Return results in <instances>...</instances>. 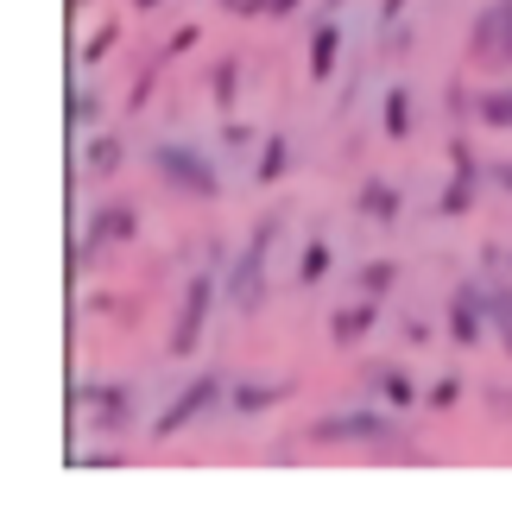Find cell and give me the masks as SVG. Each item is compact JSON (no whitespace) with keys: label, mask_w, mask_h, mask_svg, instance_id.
Returning <instances> with one entry per match:
<instances>
[{"label":"cell","mask_w":512,"mask_h":512,"mask_svg":"<svg viewBox=\"0 0 512 512\" xmlns=\"http://www.w3.org/2000/svg\"><path fill=\"white\" fill-rule=\"evenodd\" d=\"M152 171H159L177 196H196V203H215V196H222V177H215V165L196 146L159 140V146H152Z\"/></svg>","instance_id":"6da1fadb"},{"label":"cell","mask_w":512,"mask_h":512,"mask_svg":"<svg viewBox=\"0 0 512 512\" xmlns=\"http://www.w3.org/2000/svg\"><path fill=\"white\" fill-rule=\"evenodd\" d=\"M310 443H348V449H380V443H392V437H405L399 424L386 418V411H329V418H317L304 430Z\"/></svg>","instance_id":"7a4b0ae2"},{"label":"cell","mask_w":512,"mask_h":512,"mask_svg":"<svg viewBox=\"0 0 512 512\" xmlns=\"http://www.w3.org/2000/svg\"><path fill=\"white\" fill-rule=\"evenodd\" d=\"M209 310H215V279L209 272H196V279L184 285V310H177V323H171V354L184 361V354L203 348V323H209Z\"/></svg>","instance_id":"3957f363"},{"label":"cell","mask_w":512,"mask_h":512,"mask_svg":"<svg viewBox=\"0 0 512 512\" xmlns=\"http://www.w3.org/2000/svg\"><path fill=\"white\" fill-rule=\"evenodd\" d=\"M272 234H279V215H266V222L253 228V234H247L241 260H234V272H228V291H234V304H241V310H253V304H260V272H266Z\"/></svg>","instance_id":"277c9868"},{"label":"cell","mask_w":512,"mask_h":512,"mask_svg":"<svg viewBox=\"0 0 512 512\" xmlns=\"http://www.w3.org/2000/svg\"><path fill=\"white\" fill-rule=\"evenodd\" d=\"M494 329H487V285H456L449 298V342L456 348H481Z\"/></svg>","instance_id":"5b68a950"},{"label":"cell","mask_w":512,"mask_h":512,"mask_svg":"<svg viewBox=\"0 0 512 512\" xmlns=\"http://www.w3.org/2000/svg\"><path fill=\"white\" fill-rule=\"evenodd\" d=\"M222 399V380H215V373H203V380H190V392H177V399L159 411V418H152V437H177V430L184 424H196L203 418V411Z\"/></svg>","instance_id":"8992f818"},{"label":"cell","mask_w":512,"mask_h":512,"mask_svg":"<svg viewBox=\"0 0 512 512\" xmlns=\"http://www.w3.org/2000/svg\"><path fill=\"white\" fill-rule=\"evenodd\" d=\"M512 38V0H487L475 13V32H468V64H494Z\"/></svg>","instance_id":"52a82bcc"},{"label":"cell","mask_w":512,"mask_h":512,"mask_svg":"<svg viewBox=\"0 0 512 512\" xmlns=\"http://www.w3.org/2000/svg\"><path fill=\"white\" fill-rule=\"evenodd\" d=\"M133 234H140V209H133L127 196H108V203L89 209V253L95 247H121Z\"/></svg>","instance_id":"ba28073f"},{"label":"cell","mask_w":512,"mask_h":512,"mask_svg":"<svg viewBox=\"0 0 512 512\" xmlns=\"http://www.w3.org/2000/svg\"><path fill=\"white\" fill-rule=\"evenodd\" d=\"M449 159H456V177H449V190L437 196V215H468L481 196V171H475V152L468 140H449Z\"/></svg>","instance_id":"9c48e42d"},{"label":"cell","mask_w":512,"mask_h":512,"mask_svg":"<svg viewBox=\"0 0 512 512\" xmlns=\"http://www.w3.org/2000/svg\"><path fill=\"white\" fill-rule=\"evenodd\" d=\"M373 323H380V298H354V304H342L336 317H329V342L336 348H354V342H367L373 336Z\"/></svg>","instance_id":"30bf717a"},{"label":"cell","mask_w":512,"mask_h":512,"mask_svg":"<svg viewBox=\"0 0 512 512\" xmlns=\"http://www.w3.org/2000/svg\"><path fill=\"white\" fill-rule=\"evenodd\" d=\"M76 405H95V430H127L133 418L127 386H76Z\"/></svg>","instance_id":"8fae6325"},{"label":"cell","mask_w":512,"mask_h":512,"mask_svg":"<svg viewBox=\"0 0 512 512\" xmlns=\"http://www.w3.org/2000/svg\"><path fill=\"white\" fill-rule=\"evenodd\" d=\"M336 64H342V19L329 13L317 32H310V76H317V83H329V76H336Z\"/></svg>","instance_id":"7c38bea8"},{"label":"cell","mask_w":512,"mask_h":512,"mask_svg":"<svg viewBox=\"0 0 512 512\" xmlns=\"http://www.w3.org/2000/svg\"><path fill=\"white\" fill-rule=\"evenodd\" d=\"M291 392H298L291 380H247V386H234V411H247V418H253V411H272V405H285Z\"/></svg>","instance_id":"4fadbf2b"},{"label":"cell","mask_w":512,"mask_h":512,"mask_svg":"<svg viewBox=\"0 0 512 512\" xmlns=\"http://www.w3.org/2000/svg\"><path fill=\"white\" fill-rule=\"evenodd\" d=\"M367 386L380 392V399L392 405V411H405V405H418V380H411L405 367H373L367 373Z\"/></svg>","instance_id":"5bb4252c"},{"label":"cell","mask_w":512,"mask_h":512,"mask_svg":"<svg viewBox=\"0 0 512 512\" xmlns=\"http://www.w3.org/2000/svg\"><path fill=\"white\" fill-rule=\"evenodd\" d=\"M121 159H127L121 133H95V140L83 146V171L89 177H114V171H121Z\"/></svg>","instance_id":"9a60e30c"},{"label":"cell","mask_w":512,"mask_h":512,"mask_svg":"<svg viewBox=\"0 0 512 512\" xmlns=\"http://www.w3.org/2000/svg\"><path fill=\"white\" fill-rule=\"evenodd\" d=\"M380 127H386V140H411V89H405V83H392V89H386V102H380Z\"/></svg>","instance_id":"2e32d148"},{"label":"cell","mask_w":512,"mask_h":512,"mask_svg":"<svg viewBox=\"0 0 512 512\" xmlns=\"http://www.w3.org/2000/svg\"><path fill=\"white\" fill-rule=\"evenodd\" d=\"M354 209H361L367 222H392V215H399V190L373 177V184H361V190H354Z\"/></svg>","instance_id":"e0dca14e"},{"label":"cell","mask_w":512,"mask_h":512,"mask_svg":"<svg viewBox=\"0 0 512 512\" xmlns=\"http://www.w3.org/2000/svg\"><path fill=\"white\" fill-rule=\"evenodd\" d=\"M285 171H291V140H285V133H266L260 165H253V184H279Z\"/></svg>","instance_id":"ac0fdd59"},{"label":"cell","mask_w":512,"mask_h":512,"mask_svg":"<svg viewBox=\"0 0 512 512\" xmlns=\"http://www.w3.org/2000/svg\"><path fill=\"white\" fill-rule=\"evenodd\" d=\"M487 329L512 354V285H487Z\"/></svg>","instance_id":"d6986e66"},{"label":"cell","mask_w":512,"mask_h":512,"mask_svg":"<svg viewBox=\"0 0 512 512\" xmlns=\"http://www.w3.org/2000/svg\"><path fill=\"white\" fill-rule=\"evenodd\" d=\"M475 114H481V127L512 133V83H506V89H481V95H475Z\"/></svg>","instance_id":"ffe728a7"},{"label":"cell","mask_w":512,"mask_h":512,"mask_svg":"<svg viewBox=\"0 0 512 512\" xmlns=\"http://www.w3.org/2000/svg\"><path fill=\"white\" fill-rule=\"evenodd\" d=\"M329 260H336V247H329L323 234H317V241H304V253H298V285H304V291H310V285H323Z\"/></svg>","instance_id":"44dd1931"},{"label":"cell","mask_w":512,"mask_h":512,"mask_svg":"<svg viewBox=\"0 0 512 512\" xmlns=\"http://www.w3.org/2000/svg\"><path fill=\"white\" fill-rule=\"evenodd\" d=\"M209 95H215V108H234V95H241V57H222L209 70Z\"/></svg>","instance_id":"7402d4cb"},{"label":"cell","mask_w":512,"mask_h":512,"mask_svg":"<svg viewBox=\"0 0 512 512\" xmlns=\"http://www.w3.org/2000/svg\"><path fill=\"white\" fill-rule=\"evenodd\" d=\"M392 285H399V266H392V260H373V266H361V291H367V298H386Z\"/></svg>","instance_id":"603a6c76"},{"label":"cell","mask_w":512,"mask_h":512,"mask_svg":"<svg viewBox=\"0 0 512 512\" xmlns=\"http://www.w3.org/2000/svg\"><path fill=\"white\" fill-rule=\"evenodd\" d=\"M95 121H102V95H95V89H76V95H70V127L83 133V127H95Z\"/></svg>","instance_id":"cb8c5ba5"},{"label":"cell","mask_w":512,"mask_h":512,"mask_svg":"<svg viewBox=\"0 0 512 512\" xmlns=\"http://www.w3.org/2000/svg\"><path fill=\"white\" fill-rule=\"evenodd\" d=\"M456 399H462V380H456V373H443V380L424 392V405H430V411H449Z\"/></svg>","instance_id":"d4e9b609"},{"label":"cell","mask_w":512,"mask_h":512,"mask_svg":"<svg viewBox=\"0 0 512 512\" xmlns=\"http://www.w3.org/2000/svg\"><path fill=\"white\" fill-rule=\"evenodd\" d=\"M127 456L121 449H83V456H70V468H121Z\"/></svg>","instance_id":"484cf974"},{"label":"cell","mask_w":512,"mask_h":512,"mask_svg":"<svg viewBox=\"0 0 512 512\" xmlns=\"http://www.w3.org/2000/svg\"><path fill=\"white\" fill-rule=\"evenodd\" d=\"M114 38H121V26H102V32H95V38H89V51H83V64H102V57L114 51Z\"/></svg>","instance_id":"4316f807"},{"label":"cell","mask_w":512,"mask_h":512,"mask_svg":"<svg viewBox=\"0 0 512 512\" xmlns=\"http://www.w3.org/2000/svg\"><path fill=\"white\" fill-rule=\"evenodd\" d=\"M196 38H203L196 26H177V32H171V45H165V57H184V51L196 45Z\"/></svg>","instance_id":"83f0119b"},{"label":"cell","mask_w":512,"mask_h":512,"mask_svg":"<svg viewBox=\"0 0 512 512\" xmlns=\"http://www.w3.org/2000/svg\"><path fill=\"white\" fill-rule=\"evenodd\" d=\"M222 140H228V146H247V140H253V127H241V121H228V127H222Z\"/></svg>","instance_id":"f1b7e54d"},{"label":"cell","mask_w":512,"mask_h":512,"mask_svg":"<svg viewBox=\"0 0 512 512\" xmlns=\"http://www.w3.org/2000/svg\"><path fill=\"white\" fill-rule=\"evenodd\" d=\"M399 13H405V0H380V32H386V26H392Z\"/></svg>","instance_id":"f546056e"},{"label":"cell","mask_w":512,"mask_h":512,"mask_svg":"<svg viewBox=\"0 0 512 512\" xmlns=\"http://www.w3.org/2000/svg\"><path fill=\"white\" fill-rule=\"evenodd\" d=\"M298 7H304V0H266V13H279V19H285V13H298Z\"/></svg>","instance_id":"4dcf8cb0"},{"label":"cell","mask_w":512,"mask_h":512,"mask_svg":"<svg viewBox=\"0 0 512 512\" xmlns=\"http://www.w3.org/2000/svg\"><path fill=\"white\" fill-rule=\"evenodd\" d=\"M500 177H506V190H512V165H500Z\"/></svg>","instance_id":"1f68e13d"},{"label":"cell","mask_w":512,"mask_h":512,"mask_svg":"<svg viewBox=\"0 0 512 512\" xmlns=\"http://www.w3.org/2000/svg\"><path fill=\"white\" fill-rule=\"evenodd\" d=\"M133 7H140V13H146V7H159V0H133Z\"/></svg>","instance_id":"d6a6232c"},{"label":"cell","mask_w":512,"mask_h":512,"mask_svg":"<svg viewBox=\"0 0 512 512\" xmlns=\"http://www.w3.org/2000/svg\"><path fill=\"white\" fill-rule=\"evenodd\" d=\"M215 7H241V0H215Z\"/></svg>","instance_id":"836d02e7"},{"label":"cell","mask_w":512,"mask_h":512,"mask_svg":"<svg viewBox=\"0 0 512 512\" xmlns=\"http://www.w3.org/2000/svg\"><path fill=\"white\" fill-rule=\"evenodd\" d=\"M70 7H83V0H70Z\"/></svg>","instance_id":"e575fe53"}]
</instances>
